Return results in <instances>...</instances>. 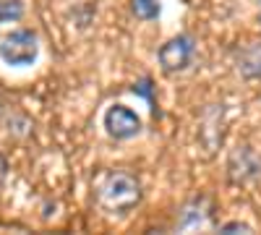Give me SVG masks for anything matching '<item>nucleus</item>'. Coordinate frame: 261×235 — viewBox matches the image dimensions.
<instances>
[{
  "instance_id": "5",
  "label": "nucleus",
  "mask_w": 261,
  "mask_h": 235,
  "mask_svg": "<svg viewBox=\"0 0 261 235\" xmlns=\"http://www.w3.org/2000/svg\"><path fill=\"white\" fill-rule=\"evenodd\" d=\"M105 128L113 139L128 141V139L141 134V118L130 108H125V105H113V108L105 113Z\"/></svg>"
},
{
  "instance_id": "9",
  "label": "nucleus",
  "mask_w": 261,
  "mask_h": 235,
  "mask_svg": "<svg viewBox=\"0 0 261 235\" xmlns=\"http://www.w3.org/2000/svg\"><path fill=\"white\" fill-rule=\"evenodd\" d=\"M130 8L134 13L144 21H151L160 16V0H130Z\"/></svg>"
},
{
  "instance_id": "7",
  "label": "nucleus",
  "mask_w": 261,
  "mask_h": 235,
  "mask_svg": "<svg viewBox=\"0 0 261 235\" xmlns=\"http://www.w3.org/2000/svg\"><path fill=\"white\" fill-rule=\"evenodd\" d=\"M209 220H212V209H209L206 199H193V201L186 206L183 220H180L178 227H180V230H201V227L209 225Z\"/></svg>"
},
{
  "instance_id": "3",
  "label": "nucleus",
  "mask_w": 261,
  "mask_h": 235,
  "mask_svg": "<svg viewBox=\"0 0 261 235\" xmlns=\"http://www.w3.org/2000/svg\"><path fill=\"white\" fill-rule=\"evenodd\" d=\"M193 55H196L193 37L178 34V37L167 39L165 45L160 47L157 60H160V68L165 73H180V71H186L191 63H193Z\"/></svg>"
},
{
  "instance_id": "4",
  "label": "nucleus",
  "mask_w": 261,
  "mask_h": 235,
  "mask_svg": "<svg viewBox=\"0 0 261 235\" xmlns=\"http://www.w3.org/2000/svg\"><path fill=\"white\" fill-rule=\"evenodd\" d=\"M227 178L238 186L261 178V157L246 144L235 146L230 152V157H227Z\"/></svg>"
},
{
  "instance_id": "11",
  "label": "nucleus",
  "mask_w": 261,
  "mask_h": 235,
  "mask_svg": "<svg viewBox=\"0 0 261 235\" xmlns=\"http://www.w3.org/2000/svg\"><path fill=\"white\" fill-rule=\"evenodd\" d=\"M220 230H222V232H251V227L243 225V222H227V225H222Z\"/></svg>"
},
{
  "instance_id": "8",
  "label": "nucleus",
  "mask_w": 261,
  "mask_h": 235,
  "mask_svg": "<svg viewBox=\"0 0 261 235\" xmlns=\"http://www.w3.org/2000/svg\"><path fill=\"white\" fill-rule=\"evenodd\" d=\"M24 16V3L21 0H0V27L13 24Z\"/></svg>"
},
{
  "instance_id": "6",
  "label": "nucleus",
  "mask_w": 261,
  "mask_h": 235,
  "mask_svg": "<svg viewBox=\"0 0 261 235\" xmlns=\"http://www.w3.org/2000/svg\"><path fill=\"white\" fill-rule=\"evenodd\" d=\"M235 71L246 81L261 79V42H248L235 53Z\"/></svg>"
},
{
  "instance_id": "10",
  "label": "nucleus",
  "mask_w": 261,
  "mask_h": 235,
  "mask_svg": "<svg viewBox=\"0 0 261 235\" xmlns=\"http://www.w3.org/2000/svg\"><path fill=\"white\" fill-rule=\"evenodd\" d=\"M134 94L144 97L149 105H151V113L157 115V105H154V94H151V79H141L139 84H134Z\"/></svg>"
},
{
  "instance_id": "12",
  "label": "nucleus",
  "mask_w": 261,
  "mask_h": 235,
  "mask_svg": "<svg viewBox=\"0 0 261 235\" xmlns=\"http://www.w3.org/2000/svg\"><path fill=\"white\" fill-rule=\"evenodd\" d=\"M6 173H8V162H6L3 154H0V186H3V180H6Z\"/></svg>"
},
{
  "instance_id": "2",
  "label": "nucleus",
  "mask_w": 261,
  "mask_h": 235,
  "mask_svg": "<svg viewBox=\"0 0 261 235\" xmlns=\"http://www.w3.org/2000/svg\"><path fill=\"white\" fill-rule=\"evenodd\" d=\"M39 55V39L34 32L21 29L8 34L3 42H0V60L11 68H27L37 60Z\"/></svg>"
},
{
  "instance_id": "1",
  "label": "nucleus",
  "mask_w": 261,
  "mask_h": 235,
  "mask_svg": "<svg viewBox=\"0 0 261 235\" xmlns=\"http://www.w3.org/2000/svg\"><path fill=\"white\" fill-rule=\"evenodd\" d=\"M97 201L107 215H128L141 201V183L125 170H115L99 183Z\"/></svg>"
}]
</instances>
